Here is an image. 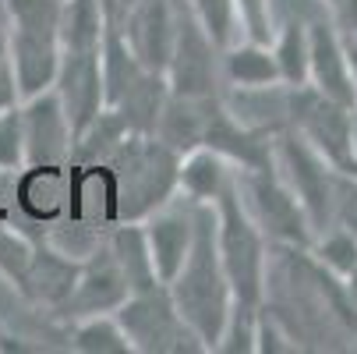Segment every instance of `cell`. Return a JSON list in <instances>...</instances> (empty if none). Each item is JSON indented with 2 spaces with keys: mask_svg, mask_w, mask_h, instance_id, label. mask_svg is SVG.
<instances>
[{
  "mask_svg": "<svg viewBox=\"0 0 357 354\" xmlns=\"http://www.w3.org/2000/svg\"><path fill=\"white\" fill-rule=\"evenodd\" d=\"M312 256L340 280H347L357 270V230L350 227H326V237L308 244Z\"/></svg>",
  "mask_w": 357,
  "mask_h": 354,
  "instance_id": "25",
  "label": "cell"
},
{
  "mask_svg": "<svg viewBox=\"0 0 357 354\" xmlns=\"http://www.w3.org/2000/svg\"><path fill=\"white\" fill-rule=\"evenodd\" d=\"M107 188V216L110 220H145L152 209L177 195L181 153L156 135L131 131L114 153L96 163Z\"/></svg>",
  "mask_w": 357,
  "mask_h": 354,
  "instance_id": "2",
  "label": "cell"
},
{
  "mask_svg": "<svg viewBox=\"0 0 357 354\" xmlns=\"http://www.w3.org/2000/svg\"><path fill=\"white\" fill-rule=\"evenodd\" d=\"M8 25V11H4V0H0V29Z\"/></svg>",
  "mask_w": 357,
  "mask_h": 354,
  "instance_id": "29",
  "label": "cell"
},
{
  "mask_svg": "<svg viewBox=\"0 0 357 354\" xmlns=\"http://www.w3.org/2000/svg\"><path fill=\"white\" fill-rule=\"evenodd\" d=\"M25 170H68L75 153V135L54 89L22 99Z\"/></svg>",
  "mask_w": 357,
  "mask_h": 354,
  "instance_id": "9",
  "label": "cell"
},
{
  "mask_svg": "<svg viewBox=\"0 0 357 354\" xmlns=\"http://www.w3.org/2000/svg\"><path fill=\"white\" fill-rule=\"evenodd\" d=\"M54 92L64 107L71 135L78 138L107 107L103 99V68L99 50H61V68L54 78Z\"/></svg>",
  "mask_w": 357,
  "mask_h": 354,
  "instance_id": "11",
  "label": "cell"
},
{
  "mask_svg": "<svg viewBox=\"0 0 357 354\" xmlns=\"http://www.w3.org/2000/svg\"><path fill=\"white\" fill-rule=\"evenodd\" d=\"M220 54L223 50L198 29V22L181 4L177 39L167 64V89L174 96H220V85H223Z\"/></svg>",
  "mask_w": 357,
  "mask_h": 354,
  "instance_id": "8",
  "label": "cell"
},
{
  "mask_svg": "<svg viewBox=\"0 0 357 354\" xmlns=\"http://www.w3.org/2000/svg\"><path fill=\"white\" fill-rule=\"evenodd\" d=\"M174 305L181 319L198 333V340L206 344V351H216L220 333L227 326L234 294L230 280L220 263V248H216V209L213 202H195V237L188 248V259L167 283Z\"/></svg>",
  "mask_w": 357,
  "mask_h": 354,
  "instance_id": "1",
  "label": "cell"
},
{
  "mask_svg": "<svg viewBox=\"0 0 357 354\" xmlns=\"http://www.w3.org/2000/svg\"><path fill=\"white\" fill-rule=\"evenodd\" d=\"M220 71H223V82L241 92H269L280 85V71H276V57L269 43L237 39L220 54Z\"/></svg>",
  "mask_w": 357,
  "mask_h": 354,
  "instance_id": "17",
  "label": "cell"
},
{
  "mask_svg": "<svg viewBox=\"0 0 357 354\" xmlns=\"http://www.w3.org/2000/svg\"><path fill=\"white\" fill-rule=\"evenodd\" d=\"M177 18H181V0H124L117 15V29L131 54L149 68L167 75L170 50L177 39Z\"/></svg>",
  "mask_w": 357,
  "mask_h": 354,
  "instance_id": "10",
  "label": "cell"
},
{
  "mask_svg": "<svg viewBox=\"0 0 357 354\" xmlns=\"http://www.w3.org/2000/svg\"><path fill=\"white\" fill-rule=\"evenodd\" d=\"M135 354H202L206 344L181 319L167 283L128 294V301L114 312Z\"/></svg>",
  "mask_w": 357,
  "mask_h": 354,
  "instance_id": "5",
  "label": "cell"
},
{
  "mask_svg": "<svg viewBox=\"0 0 357 354\" xmlns=\"http://www.w3.org/2000/svg\"><path fill=\"white\" fill-rule=\"evenodd\" d=\"M107 248H110V256L117 259L131 294L135 290H149V287H156L160 276H156V266H152V256H149V244H145V230L138 220H121L110 237H107Z\"/></svg>",
  "mask_w": 357,
  "mask_h": 354,
  "instance_id": "19",
  "label": "cell"
},
{
  "mask_svg": "<svg viewBox=\"0 0 357 354\" xmlns=\"http://www.w3.org/2000/svg\"><path fill=\"white\" fill-rule=\"evenodd\" d=\"M329 4H336V0H329Z\"/></svg>",
  "mask_w": 357,
  "mask_h": 354,
  "instance_id": "31",
  "label": "cell"
},
{
  "mask_svg": "<svg viewBox=\"0 0 357 354\" xmlns=\"http://www.w3.org/2000/svg\"><path fill=\"white\" fill-rule=\"evenodd\" d=\"M237 4V25L241 39L251 43H273L276 22H273V0H234Z\"/></svg>",
  "mask_w": 357,
  "mask_h": 354,
  "instance_id": "27",
  "label": "cell"
},
{
  "mask_svg": "<svg viewBox=\"0 0 357 354\" xmlns=\"http://www.w3.org/2000/svg\"><path fill=\"white\" fill-rule=\"evenodd\" d=\"M71 333H68V347L78 354H135L117 316L103 312V316H82L71 319Z\"/></svg>",
  "mask_w": 357,
  "mask_h": 354,
  "instance_id": "22",
  "label": "cell"
},
{
  "mask_svg": "<svg viewBox=\"0 0 357 354\" xmlns=\"http://www.w3.org/2000/svg\"><path fill=\"white\" fill-rule=\"evenodd\" d=\"M145 230V244L152 266H156L160 283H170L174 273L181 270V263L188 259V248L195 237V202L188 198H170L160 209H152L145 220H138Z\"/></svg>",
  "mask_w": 357,
  "mask_h": 354,
  "instance_id": "12",
  "label": "cell"
},
{
  "mask_svg": "<svg viewBox=\"0 0 357 354\" xmlns=\"http://www.w3.org/2000/svg\"><path fill=\"white\" fill-rule=\"evenodd\" d=\"M213 209H216V248H220L223 273L230 280L234 305L262 309L266 270H269V241L259 227H255V220L248 216L234 177L213 198Z\"/></svg>",
  "mask_w": 357,
  "mask_h": 354,
  "instance_id": "3",
  "label": "cell"
},
{
  "mask_svg": "<svg viewBox=\"0 0 357 354\" xmlns=\"http://www.w3.org/2000/svg\"><path fill=\"white\" fill-rule=\"evenodd\" d=\"M25 170V135H22V103L0 110V174Z\"/></svg>",
  "mask_w": 357,
  "mask_h": 354,
  "instance_id": "26",
  "label": "cell"
},
{
  "mask_svg": "<svg viewBox=\"0 0 357 354\" xmlns=\"http://www.w3.org/2000/svg\"><path fill=\"white\" fill-rule=\"evenodd\" d=\"M308 85L336 103L357 110V92L347 64L343 36L333 22H312L308 25Z\"/></svg>",
  "mask_w": 357,
  "mask_h": 354,
  "instance_id": "14",
  "label": "cell"
},
{
  "mask_svg": "<svg viewBox=\"0 0 357 354\" xmlns=\"http://www.w3.org/2000/svg\"><path fill=\"white\" fill-rule=\"evenodd\" d=\"M4 11H8V25L4 29H11V32L61 39L64 0H4Z\"/></svg>",
  "mask_w": 357,
  "mask_h": 354,
  "instance_id": "23",
  "label": "cell"
},
{
  "mask_svg": "<svg viewBox=\"0 0 357 354\" xmlns=\"http://www.w3.org/2000/svg\"><path fill=\"white\" fill-rule=\"evenodd\" d=\"M273 163L308 213L312 230H326L336 213V181H333L336 170L297 131L273 138Z\"/></svg>",
  "mask_w": 357,
  "mask_h": 354,
  "instance_id": "7",
  "label": "cell"
},
{
  "mask_svg": "<svg viewBox=\"0 0 357 354\" xmlns=\"http://www.w3.org/2000/svg\"><path fill=\"white\" fill-rule=\"evenodd\" d=\"M234 177V167L213 153V149L198 145L181 153V167H177V195H184L188 202H213L223 184Z\"/></svg>",
  "mask_w": 357,
  "mask_h": 354,
  "instance_id": "18",
  "label": "cell"
},
{
  "mask_svg": "<svg viewBox=\"0 0 357 354\" xmlns=\"http://www.w3.org/2000/svg\"><path fill=\"white\" fill-rule=\"evenodd\" d=\"M181 4L188 8V15L198 22V29L206 32L220 50H227V46H234L241 39L234 0H181Z\"/></svg>",
  "mask_w": 357,
  "mask_h": 354,
  "instance_id": "24",
  "label": "cell"
},
{
  "mask_svg": "<svg viewBox=\"0 0 357 354\" xmlns=\"http://www.w3.org/2000/svg\"><path fill=\"white\" fill-rule=\"evenodd\" d=\"M75 276H78V259L54 251V248H32L22 294H29L32 301H39V305L54 309V312H64Z\"/></svg>",
  "mask_w": 357,
  "mask_h": 354,
  "instance_id": "16",
  "label": "cell"
},
{
  "mask_svg": "<svg viewBox=\"0 0 357 354\" xmlns=\"http://www.w3.org/2000/svg\"><path fill=\"white\" fill-rule=\"evenodd\" d=\"M234 184H237V195L244 202L248 216L266 234V241H273L280 248H308L312 244L315 230L308 223V213H304L297 195L280 177L276 163L251 167V170L234 167Z\"/></svg>",
  "mask_w": 357,
  "mask_h": 354,
  "instance_id": "4",
  "label": "cell"
},
{
  "mask_svg": "<svg viewBox=\"0 0 357 354\" xmlns=\"http://www.w3.org/2000/svg\"><path fill=\"white\" fill-rule=\"evenodd\" d=\"M103 0H64L61 11V50H99L107 32Z\"/></svg>",
  "mask_w": 357,
  "mask_h": 354,
  "instance_id": "20",
  "label": "cell"
},
{
  "mask_svg": "<svg viewBox=\"0 0 357 354\" xmlns=\"http://www.w3.org/2000/svg\"><path fill=\"white\" fill-rule=\"evenodd\" d=\"M340 36H343V50H347V64H350L354 92H357V36H354V32H340Z\"/></svg>",
  "mask_w": 357,
  "mask_h": 354,
  "instance_id": "28",
  "label": "cell"
},
{
  "mask_svg": "<svg viewBox=\"0 0 357 354\" xmlns=\"http://www.w3.org/2000/svg\"><path fill=\"white\" fill-rule=\"evenodd\" d=\"M8 50H11V71H15L22 99H32L46 89H54V78L61 68V39L8 29Z\"/></svg>",
  "mask_w": 357,
  "mask_h": 354,
  "instance_id": "15",
  "label": "cell"
},
{
  "mask_svg": "<svg viewBox=\"0 0 357 354\" xmlns=\"http://www.w3.org/2000/svg\"><path fill=\"white\" fill-rule=\"evenodd\" d=\"M131 287L117 266V259L110 256V248L103 244L92 259L78 263V276L75 287L68 294L64 316L68 319H82V316H103V312H117L128 301Z\"/></svg>",
  "mask_w": 357,
  "mask_h": 354,
  "instance_id": "13",
  "label": "cell"
},
{
  "mask_svg": "<svg viewBox=\"0 0 357 354\" xmlns=\"http://www.w3.org/2000/svg\"><path fill=\"white\" fill-rule=\"evenodd\" d=\"M354 347H357V337H354Z\"/></svg>",
  "mask_w": 357,
  "mask_h": 354,
  "instance_id": "30",
  "label": "cell"
},
{
  "mask_svg": "<svg viewBox=\"0 0 357 354\" xmlns=\"http://www.w3.org/2000/svg\"><path fill=\"white\" fill-rule=\"evenodd\" d=\"M287 114L294 121V131L336 174H357V156H354V117L357 114L350 107L322 96L312 85H301V89H290Z\"/></svg>",
  "mask_w": 357,
  "mask_h": 354,
  "instance_id": "6",
  "label": "cell"
},
{
  "mask_svg": "<svg viewBox=\"0 0 357 354\" xmlns=\"http://www.w3.org/2000/svg\"><path fill=\"white\" fill-rule=\"evenodd\" d=\"M273 57H276V71H280V85L287 89H301L308 85V25L301 18L283 22L273 32Z\"/></svg>",
  "mask_w": 357,
  "mask_h": 354,
  "instance_id": "21",
  "label": "cell"
}]
</instances>
